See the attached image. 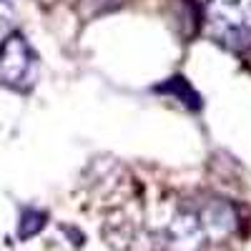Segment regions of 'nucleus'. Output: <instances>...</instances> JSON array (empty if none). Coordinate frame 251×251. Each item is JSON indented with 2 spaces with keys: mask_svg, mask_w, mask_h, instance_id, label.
<instances>
[{
  "mask_svg": "<svg viewBox=\"0 0 251 251\" xmlns=\"http://www.w3.org/2000/svg\"><path fill=\"white\" fill-rule=\"evenodd\" d=\"M211 30L228 48H244L251 43V8L241 0H226L211 5Z\"/></svg>",
  "mask_w": 251,
  "mask_h": 251,
  "instance_id": "f257e3e1",
  "label": "nucleus"
},
{
  "mask_svg": "<svg viewBox=\"0 0 251 251\" xmlns=\"http://www.w3.org/2000/svg\"><path fill=\"white\" fill-rule=\"evenodd\" d=\"M35 78V53L23 35H10L0 48V83L15 91H25Z\"/></svg>",
  "mask_w": 251,
  "mask_h": 251,
  "instance_id": "f03ea898",
  "label": "nucleus"
},
{
  "mask_svg": "<svg viewBox=\"0 0 251 251\" xmlns=\"http://www.w3.org/2000/svg\"><path fill=\"white\" fill-rule=\"evenodd\" d=\"M158 91H166V93H171V96H176L183 106H188V108H199L201 106V100H199V93L188 86V80H183V78H169L163 83V86H158Z\"/></svg>",
  "mask_w": 251,
  "mask_h": 251,
  "instance_id": "7ed1b4c3",
  "label": "nucleus"
},
{
  "mask_svg": "<svg viewBox=\"0 0 251 251\" xmlns=\"http://www.w3.org/2000/svg\"><path fill=\"white\" fill-rule=\"evenodd\" d=\"M43 224H46V214H43V211L25 208V211H23V219H20V228H18L20 239H28V236L38 234L40 228H43Z\"/></svg>",
  "mask_w": 251,
  "mask_h": 251,
  "instance_id": "20e7f679",
  "label": "nucleus"
}]
</instances>
